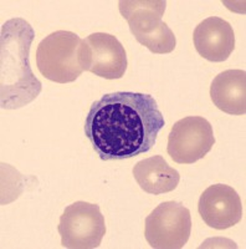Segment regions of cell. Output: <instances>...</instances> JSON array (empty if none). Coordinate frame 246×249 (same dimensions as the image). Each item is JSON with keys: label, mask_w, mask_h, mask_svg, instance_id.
<instances>
[{"label": "cell", "mask_w": 246, "mask_h": 249, "mask_svg": "<svg viewBox=\"0 0 246 249\" xmlns=\"http://www.w3.org/2000/svg\"><path fill=\"white\" fill-rule=\"evenodd\" d=\"M164 124L152 95L118 91L92 104L83 131L102 161H121L153 148Z\"/></svg>", "instance_id": "obj_1"}, {"label": "cell", "mask_w": 246, "mask_h": 249, "mask_svg": "<svg viewBox=\"0 0 246 249\" xmlns=\"http://www.w3.org/2000/svg\"><path fill=\"white\" fill-rule=\"evenodd\" d=\"M35 37L33 26L21 18L8 20L0 34V105L15 110L32 104L43 84L33 74L29 55Z\"/></svg>", "instance_id": "obj_2"}, {"label": "cell", "mask_w": 246, "mask_h": 249, "mask_svg": "<svg viewBox=\"0 0 246 249\" xmlns=\"http://www.w3.org/2000/svg\"><path fill=\"white\" fill-rule=\"evenodd\" d=\"M119 13L128 21L130 30L141 45L153 54H170L177 46L176 35L162 21L167 1L121 0Z\"/></svg>", "instance_id": "obj_3"}, {"label": "cell", "mask_w": 246, "mask_h": 249, "mask_svg": "<svg viewBox=\"0 0 246 249\" xmlns=\"http://www.w3.org/2000/svg\"><path fill=\"white\" fill-rule=\"evenodd\" d=\"M36 65L50 81L74 82L85 71L83 40L72 31L59 30L48 35L37 46Z\"/></svg>", "instance_id": "obj_4"}, {"label": "cell", "mask_w": 246, "mask_h": 249, "mask_svg": "<svg viewBox=\"0 0 246 249\" xmlns=\"http://www.w3.org/2000/svg\"><path fill=\"white\" fill-rule=\"evenodd\" d=\"M57 231L64 248H98L106 234L105 217L98 204L75 202L66 207L61 214Z\"/></svg>", "instance_id": "obj_5"}, {"label": "cell", "mask_w": 246, "mask_h": 249, "mask_svg": "<svg viewBox=\"0 0 246 249\" xmlns=\"http://www.w3.org/2000/svg\"><path fill=\"white\" fill-rule=\"evenodd\" d=\"M190 232V211L179 202H163L146 218V241L154 249L183 248Z\"/></svg>", "instance_id": "obj_6"}, {"label": "cell", "mask_w": 246, "mask_h": 249, "mask_svg": "<svg viewBox=\"0 0 246 249\" xmlns=\"http://www.w3.org/2000/svg\"><path fill=\"white\" fill-rule=\"evenodd\" d=\"M215 143L213 126L201 116L179 120L168 136V155L177 163L190 164L204 159Z\"/></svg>", "instance_id": "obj_7"}, {"label": "cell", "mask_w": 246, "mask_h": 249, "mask_svg": "<svg viewBox=\"0 0 246 249\" xmlns=\"http://www.w3.org/2000/svg\"><path fill=\"white\" fill-rule=\"evenodd\" d=\"M127 54L115 35L94 33L83 40V69L107 80L123 77L127 70Z\"/></svg>", "instance_id": "obj_8"}, {"label": "cell", "mask_w": 246, "mask_h": 249, "mask_svg": "<svg viewBox=\"0 0 246 249\" xmlns=\"http://www.w3.org/2000/svg\"><path fill=\"white\" fill-rule=\"evenodd\" d=\"M198 211L205 224L218 231L231 228L243 217V204L238 192L223 183L213 184L204 191L199 198Z\"/></svg>", "instance_id": "obj_9"}, {"label": "cell", "mask_w": 246, "mask_h": 249, "mask_svg": "<svg viewBox=\"0 0 246 249\" xmlns=\"http://www.w3.org/2000/svg\"><path fill=\"white\" fill-rule=\"evenodd\" d=\"M193 41L198 54L212 62L225 61L235 49L232 26L219 17L203 20L194 30Z\"/></svg>", "instance_id": "obj_10"}, {"label": "cell", "mask_w": 246, "mask_h": 249, "mask_svg": "<svg viewBox=\"0 0 246 249\" xmlns=\"http://www.w3.org/2000/svg\"><path fill=\"white\" fill-rule=\"evenodd\" d=\"M210 97L219 110L229 115L246 113L245 70H227L215 76L210 85Z\"/></svg>", "instance_id": "obj_11"}, {"label": "cell", "mask_w": 246, "mask_h": 249, "mask_svg": "<svg viewBox=\"0 0 246 249\" xmlns=\"http://www.w3.org/2000/svg\"><path fill=\"white\" fill-rule=\"evenodd\" d=\"M133 177L142 190L154 196L173 192L180 182L178 171L170 167L162 156L137 162L133 167Z\"/></svg>", "instance_id": "obj_12"}]
</instances>
